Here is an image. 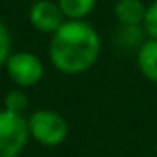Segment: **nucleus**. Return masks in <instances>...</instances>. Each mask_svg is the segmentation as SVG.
Wrapping results in <instances>:
<instances>
[{"mask_svg":"<svg viewBox=\"0 0 157 157\" xmlns=\"http://www.w3.org/2000/svg\"><path fill=\"white\" fill-rule=\"evenodd\" d=\"M100 35L91 22L65 21L50 39L48 56L52 65L63 74H83L100 56Z\"/></svg>","mask_w":157,"mask_h":157,"instance_id":"f257e3e1","label":"nucleus"},{"mask_svg":"<svg viewBox=\"0 0 157 157\" xmlns=\"http://www.w3.org/2000/svg\"><path fill=\"white\" fill-rule=\"evenodd\" d=\"M30 139L46 148L61 146L68 137V124L57 111L52 109H37L28 118Z\"/></svg>","mask_w":157,"mask_h":157,"instance_id":"f03ea898","label":"nucleus"},{"mask_svg":"<svg viewBox=\"0 0 157 157\" xmlns=\"http://www.w3.org/2000/svg\"><path fill=\"white\" fill-rule=\"evenodd\" d=\"M30 139L28 120L22 113L0 109V157H19Z\"/></svg>","mask_w":157,"mask_h":157,"instance_id":"7ed1b4c3","label":"nucleus"},{"mask_svg":"<svg viewBox=\"0 0 157 157\" xmlns=\"http://www.w3.org/2000/svg\"><path fill=\"white\" fill-rule=\"evenodd\" d=\"M6 70H8L10 80L21 89H28V87L37 85L44 76L43 61L32 52L11 54L10 59L6 61Z\"/></svg>","mask_w":157,"mask_h":157,"instance_id":"20e7f679","label":"nucleus"},{"mask_svg":"<svg viewBox=\"0 0 157 157\" xmlns=\"http://www.w3.org/2000/svg\"><path fill=\"white\" fill-rule=\"evenodd\" d=\"M28 19H30V24L37 32L50 33V35L67 21L59 4L52 2V0H37V2H32Z\"/></svg>","mask_w":157,"mask_h":157,"instance_id":"39448f33","label":"nucleus"},{"mask_svg":"<svg viewBox=\"0 0 157 157\" xmlns=\"http://www.w3.org/2000/svg\"><path fill=\"white\" fill-rule=\"evenodd\" d=\"M146 10L148 6L142 4V0H117L115 17L120 26H142Z\"/></svg>","mask_w":157,"mask_h":157,"instance_id":"423d86ee","label":"nucleus"},{"mask_svg":"<svg viewBox=\"0 0 157 157\" xmlns=\"http://www.w3.org/2000/svg\"><path fill=\"white\" fill-rule=\"evenodd\" d=\"M137 67L146 80L157 83V39H146L137 48Z\"/></svg>","mask_w":157,"mask_h":157,"instance_id":"0eeeda50","label":"nucleus"},{"mask_svg":"<svg viewBox=\"0 0 157 157\" xmlns=\"http://www.w3.org/2000/svg\"><path fill=\"white\" fill-rule=\"evenodd\" d=\"M98 0H57L67 21H83L93 13Z\"/></svg>","mask_w":157,"mask_h":157,"instance_id":"6e6552de","label":"nucleus"},{"mask_svg":"<svg viewBox=\"0 0 157 157\" xmlns=\"http://www.w3.org/2000/svg\"><path fill=\"white\" fill-rule=\"evenodd\" d=\"M142 33H146L144 32V26H120V30H118V37H117V41H118V44H122V46H135V44H142L144 41L140 39L142 37Z\"/></svg>","mask_w":157,"mask_h":157,"instance_id":"1a4fd4ad","label":"nucleus"},{"mask_svg":"<svg viewBox=\"0 0 157 157\" xmlns=\"http://www.w3.org/2000/svg\"><path fill=\"white\" fill-rule=\"evenodd\" d=\"M26 107H28V96L21 87L11 89L4 96V109H10L13 113H22Z\"/></svg>","mask_w":157,"mask_h":157,"instance_id":"9d476101","label":"nucleus"},{"mask_svg":"<svg viewBox=\"0 0 157 157\" xmlns=\"http://www.w3.org/2000/svg\"><path fill=\"white\" fill-rule=\"evenodd\" d=\"M142 26H144V32L150 39H157V0H153L148 6Z\"/></svg>","mask_w":157,"mask_h":157,"instance_id":"9b49d317","label":"nucleus"},{"mask_svg":"<svg viewBox=\"0 0 157 157\" xmlns=\"http://www.w3.org/2000/svg\"><path fill=\"white\" fill-rule=\"evenodd\" d=\"M10 56H11V35L8 26L0 21V67L6 65Z\"/></svg>","mask_w":157,"mask_h":157,"instance_id":"f8f14e48","label":"nucleus"},{"mask_svg":"<svg viewBox=\"0 0 157 157\" xmlns=\"http://www.w3.org/2000/svg\"><path fill=\"white\" fill-rule=\"evenodd\" d=\"M30 2H37V0H30Z\"/></svg>","mask_w":157,"mask_h":157,"instance_id":"ddd939ff","label":"nucleus"}]
</instances>
